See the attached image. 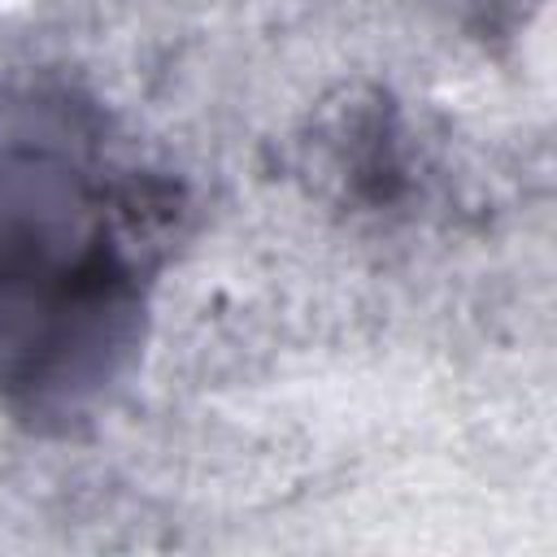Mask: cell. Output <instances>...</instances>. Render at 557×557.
<instances>
[{"label": "cell", "mask_w": 557, "mask_h": 557, "mask_svg": "<svg viewBox=\"0 0 557 557\" xmlns=\"http://www.w3.org/2000/svg\"><path fill=\"white\" fill-rule=\"evenodd\" d=\"M178 187L61 74H0V409L70 431L135 366Z\"/></svg>", "instance_id": "6da1fadb"}]
</instances>
